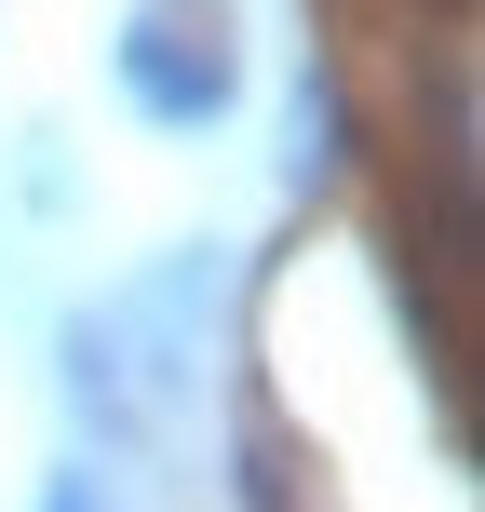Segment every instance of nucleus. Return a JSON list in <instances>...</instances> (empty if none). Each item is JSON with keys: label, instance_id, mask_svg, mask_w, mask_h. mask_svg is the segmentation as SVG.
<instances>
[{"label": "nucleus", "instance_id": "f257e3e1", "mask_svg": "<svg viewBox=\"0 0 485 512\" xmlns=\"http://www.w3.org/2000/svg\"><path fill=\"white\" fill-rule=\"evenodd\" d=\"M108 81L149 135H216L243 108V27L230 0H135L122 41H108Z\"/></svg>", "mask_w": 485, "mask_h": 512}, {"label": "nucleus", "instance_id": "f03ea898", "mask_svg": "<svg viewBox=\"0 0 485 512\" xmlns=\"http://www.w3.org/2000/svg\"><path fill=\"white\" fill-rule=\"evenodd\" d=\"M351 149H364L351 81H337V54H310V68H297V95H283V189H297V203L351 189Z\"/></svg>", "mask_w": 485, "mask_h": 512}, {"label": "nucleus", "instance_id": "7ed1b4c3", "mask_svg": "<svg viewBox=\"0 0 485 512\" xmlns=\"http://www.w3.org/2000/svg\"><path fill=\"white\" fill-rule=\"evenodd\" d=\"M41 512H108V486H95V472H54V486H41Z\"/></svg>", "mask_w": 485, "mask_h": 512}]
</instances>
